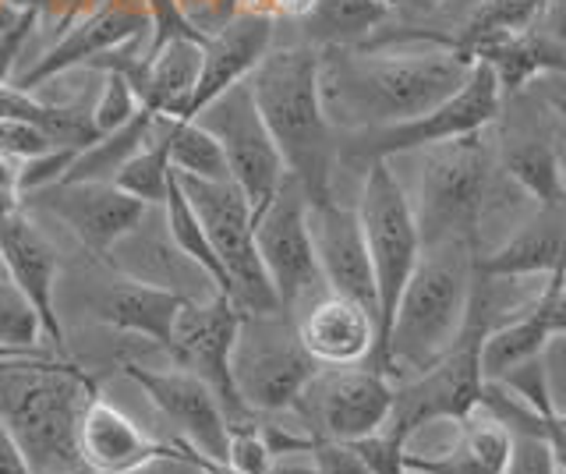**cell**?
Wrapping results in <instances>:
<instances>
[{"label": "cell", "mask_w": 566, "mask_h": 474, "mask_svg": "<svg viewBox=\"0 0 566 474\" xmlns=\"http://www.w3.org/2000/svg\"><path fill=\"white\" fill-rule=\"evenodd\" d=\"M474 57L432 40L318 46V96L336 135L400 125L450 99Z\"/></svg>", "instance_id": "obj_1"}, {"label": "cell", "mask_w": 566, "mask_h": 474, "mask_svg": "<svg viewBox=\"0 0 566 474\" xmlns=\"http://www.w3.org/2000/svg\"><path fill=\"white\" fill-rule=\"evenodd\" d=\"M248 85L283 167L305 188L308 202L333 199L336 131L329 128L318 96V46H273L248 75Z\"/></svg>", "instance_id": "obj_2"}, {"label": "cell", "mask_w": 566, "mask_h": 474, "mask_svg": "<svg viewBox=\"0 0 566 474\" xmlns=\"http://www.w3.org/2000/svg\"><path fill=\"white\" fill-rule=\"evenodd\" d=\"M474 284V244L439 241L421 249V259L400 291V302L379 350L376 372L389 379H411L436 365L460 337Z\"/></svg>", "instance_id": "obj_3"}, {"label": "cell", "mask_w": 566, "mask_h": 474, "mask_svg": "<svg viewBox=\"0 0 566 474\" xmlns=\"http://www.w3.org/2000/svg\"><path fill=\"white\" fill-rule=\"evenodd\" d=\"M93 397V376L67 358L25 355L0 368V421L35 474H67L82 464L78 421Z\"/></svg>", "instance_id": "obj_4"}, {"label": "cell", "mask_w": 566, "mask_h": 474, "mask_svg": "<svg viewBox=\"0 0 566 474\" xmlns=\"http://www.w3.org/2000/svg\"><path fill=\"white\" fill-rule=\"evenodd\" d=\"M403 156L415 160V191H403L415 209L421 249L439 241H468L478 249V234L506 185V173L495 167L489 128Z\"/></svg>", "instance_id": "obj_5"}, {"label": "cell", "mask_w": 566, "mask_h": 474, "mask_svg": "<svg viewBox=\"0 0 566 474\" xmlns=\"http://www.w3.org/2000/svg\"><path fill=\"white\" fill-rule=\"evenodd\" d=\"M358 220L365 231L371 276H376V319H379V340L365 365H376L379 350L386 344L389 323L400 302V291L411 280L418 259H421V231L415 220V209L407 191L397 178L389 160L368 164L361 173V196H358Z\"/></svg>", "instance_id": "obj_6"}, {"label": "cell", "mask_w": 566, "mask_h": 474, "mask_svg": "<svg viewBox=\"0 0 566 474\" xmlns=\"http://www.w3.org/2000/svg\"><path fill=\"white\" fill-rule=\"evenodd\" d=\"M500 103H503V89H500V82H495V72L485 61H474L471 78L429 114L400 120V125H386V128L336 135V167L365 173L368 164L394 160V156H403V152L482 131L492 125V117L500 114Z\"/></svg>", "instance_id": "obj_7"}, {"label": "cell", "mask_w": 566, "mask_h": 474, "mask_svg": "<svg viewBox=\"0 0 566 474\" xmlns=\"http://www.w3.org/2000/svg\"><path fill=\"white\" fill-rule=\"evenodd\" d=\"M318 368L323 365L301 344L291 312L241 315L230 376H234L238 397L248 411H294L297 397L305 393Z\"/></svg>", "instance_id": "obj_8"}, {"label": "cell", "mask_w": 566, "mask_h": 474, "mask_svg": "<svg viewBox=\"0 0 566 474\" xmlns=\"http://www.w3.org/2000/svg\"><path fill=\"white\" fill-rule=\"evenodd\" d=\"M559 125H563V114L548 103V96L535 82H527L524 89L503 93L500 114H495L489 125L495 167H500L531 202L545 209H563Z\"/></svg>", "instance_id": "obj_9"}, {"label": "cell", "mask_w": 566, "mask_h": 474, "mask_svg": "<svg viewBox=\"0 0 566 474\" xmlns=\"http://www.w3.org/2000/svg\"><path fill=\"white\" fill-rule=\"evenodd\" d=\"M181 191L188 196L195 217L202 220L209 244L217 249L223 273L230 280V302L241 315H265L283 312L276 302V291L262 270V259L255 249V213L248 206L244 191L223 178V181H202V178H181Z\"/></svg>", "instance_id": "obj_10"}, {"label": "cell", "mask_w": 566, "mask_h": 474, "mask_svg": "<svg viewBox=\"0 0 566 474\" xmlns=\"http://www.w3.org/2000/svg\"><path fill=\"white\" fill-rule=\"evenodd\" d=\"M191 120H199V125L220 143L230 181L244 191L248 206H252V213L259 217L262 209L273 202L283 178H287V167H283V156L255 107L248 78L230 85V89L212 103H206Z\"/></svg>", "instance_id": "obj_11"}, {"label": "cell", "mask_w": 566, "mask_h": 474, "mask_svg": "<svg viewBox=\"0 0 566 474\" xmlns=\"http://www.w3.org/2000/svg\"><path fill=\"white\" fill-rule=\"evenodd\" d=\"M255 249L283 312L297 315V308L326 294L308 234V196L291 173L273 202L255 217Z\"/></svg>", "instance_id": "obj_12"}, {"label": "cell", "mask_w": 566, "mask_h": 474, "mask_svg": "<svg viewBox=\"0 0 566 474\" xmlns=\"http://www.w3.org/2000/svg\"><path fill=\"white\" fill-rule=\"evenodd\" d=\"M241 312L234 308L227 294L212 291L206 297H185L177 308L174 333L167 344V355L177 368L199 376L212 393H217L220 408L230 425L248 421V408L238 397L234 376H230V355H234Z\"/></svg>", "instance_id": "obj_13"}, {"label": "cell", "mask_w": 566, "mask_h": 474, "mask_svg": "<svg viewBox=\"0 0 566 474\" xmlns=\"http://www.w3.org/2000/svg\"><path fill=\"white\" fill-rule=\"evenodd\" d=\"M394 379L368 365H336L318 368L294 411L305 418L308 435L354 443L379 432L394 411Z\"/></svg>", "instance_id": "obj_14"}, {"label": "cell", "mask_w": 566, "mask_h": 474, "mask_svg": "<svg viewBox=\"0 0 566 474\" xmlns=\"http://www.w3.org/2000/svg\"><path fill=\"white\" fill-rule=\"evenodd\" d=\"M149 36H153V19L146 0H93L11 85L14 89L35 93L46 82L67 72H78V67H88L96 57L114 54L120 46L149 43Z\"/></svg>", "instance_id": "obj_15"}, {"label": "cell", "mask_w": 566, "mask_h": 474, "mask_svg": "<svg viewBox=\"0 0 566 474\" xmlns=\"http://www.w3.org/2000/svg\"><path fill=\"white\" fill-rule=\"evenodd\" d=\"M25 202L61 220L93 255H111L149 217L146 202L132 199L128 191H120L111 181H57L32 191Z\"/></svg>", "instance_id": "obj_16"}, {"label": "cell", "mask_w": 566, "mask_h": 474, "mask_svg": "<svg viewBox=\"0 0 566 474\" xmlns=\"http://www.w3.org/2000/svg\"><path fill=\"white\" fill-rule=\"evenodd\" d=\"M120 376H128L146 393L156 411H164L170 425L181 432V443L209 461H223L230 443V421L209 386L185 368H146L138 361H120Z\"/></svg>", "instance_id": "obj_17"}, {"label": "cell", "mask_w": 566, "mask_h": 474, "mask_svg": "<svg viewBox=\"0 0 566 474\" xmlns=\"http://www.w3.org/2000/svg\"><path fill=\"white\" fill-rule=\"evenodd\" d=\"M0 270L8 284L25 297L35 319L43 326V344L57 350V358L67 355L61 315H57V249L46 241V234L35 227V220L18 209V213L0 220Z\"/></svg>", "instance_id": "obj_18"}, {"label": "cell", "mask_w": 566, "mask_h": 474, "mask_svg": "<svg viewBox=\"0 0 566 474\" xmlns=\"http://www.w3.org/2000/svg\"><path fill=\"white\" fill-rule=\"evenodd\" d=\"M308 234L326 291L350 297V302L376 312V276H371V259L358 209L344 206L336 196L323 202H308Z\"/></svg>", "instance_id": "obj_19"}, {"label": "cell", "mask_w": 566, "mask_h": 474, "mask_svg": "<svg viewBox=\"0 0 566 474\" xmlns=\"http://www.w3.org/2000/svg\"><path fill=\"white\" fill-rule=\"evenodd\" d=\"M273 40L276 22L259 19V14H234L217 32H209V40L202 43L199 82H195V93L177 120H191L206 103L223 96L230 85L244 82L259 67V61L273 50Z\"/></svg>", "instance_id": "obj_20"}, {"label": "cell", "mask_w": 566, "mask_h": 474, "mask_svg": "<svg viewBox=\"0 0 566 474\" xmlns=\"http://www.w3.org/2000/svg\"><path fill=\"white\" fill-rule=\"evenodd\" d=\"M294 323L301 344H305V350L323 368L365 365L379 340L376 312H368L365 305L329 291L301 308L294 315Z\"/></svg>", "instance_id": "obj_21"}, {"label": "cell", "mask_w": 566, "mask_h": 474, "mask_svg": "<svg viewBox=\"0 0 566 474\" xmlns=\"http://www.w3.org/2000/svg\"><path fill=\"white\" fill-rule=\"evenodd\" d=\"M170 443L146 435L132 414H124L106 397L85 403L78 421V461L96 474H135L156 456H164Z\"/></svg>", "instance_id": "obj_22"}, {"label": "cell", "mask_w": 566, "mask_h": 474, "mask_svg": "<svg viewBox=\"0 0 566 474\" xmlns=\"http://www.w3.org/2000/svg\"><path fill=\"white\" fill-rule=\"evenodd\" d=\"M474 270L500 280L553 276L566 270V213L563 209L535 206L503 241H495L489 252L474 255Z\"/></svg>", "instance_id": "obj_23"}, {"label": "cell", "mask_w": 566, "mask_h": 474, "mask_svg": "<svg viewBox=\"0 0 566 474\" xmlns=\"http://www.w3.org/2000/svg\"><path fill=\"white\" fill-rule=\"evenodd\" d=\"M181 305H185V297L177 291L142 284L135 276H120L103 291L96 315L103 323H111L114 329L132 333V337H142L167 350L177 308Z\"/></svg>", "instance_id": "obj_24"}, {"label": "cell", "mask_w": 566, "mask_h": 474, "mask_svg": "<svg viewBox=\"0 0 566 474\" xmlns=\"http://www.w3.org/2000/svg\"><path fill=\"white\" fill-rule=\"evenodd\" d=\"M0 120H25V125L43 128L53 143L67 149H82L96 138L93 107L40 99L35 93L14 89L11 82H0Z\"/></svg>", "instance_id": "obj_25"}, {"label": "cell", "mask_w": 566, "mask_h": 474, "mask_svg": "<svg viewBox=\"0 0 566 474\" xmlns=\"http://www.w3.org/2000/svg\"><path fill=\"white\" fill-rule=\"evenodd\" d=\"M389 22L386 0H315L301 25V43L312 46H361Z\"/></svg>", "instance_id": "obj_26"}, {"label": "cell", "mask_w": 566, "mask_h": 474, "mask_svg": "<svg viewBox=\"0 0 566 474\" xmlns=\"http://www.w3.org/2000/svg\"><path fill=\"white\" fill-rule=\"evenodd\" d=\"M153 120L156 114L138 107V114L128 120V125H120L114 131L106 135H96L93 143L82 146L75 152V160H71V167L64 170L61 181H114L117 170L132 160V156L146 146V138L153 131Z\"/></svg>", "instance_id": "obj_27"}, {"label": "cell", "mask_w": 566, "mask_h": 474, "mask_svg": "<svg viewBox=\"0 0 566 474\" xmlns=\"http://www.w3.org/2000/svg\"><path fill=\"white\" fill-rule=\"evenodd\" d=\"M159 213H164V231L174 241V249L206 273L212 291H220V294L230 297V280L223 273V262H220L217 249L209 244L206 227H202L199 217H195V209H191L188 196L181 191V181H177V173L170 178L167 199H164V206H159Z\"/></svg>", "instance_id": "obj_28"}, {"label": "cell", "mask_w": 566, "mask_h": 474, "mask_svg": "<svg viewBox=\"0 0 566 474\" xmlns=\"http://www.w3.org/2000/svg\"><path fill=\"white\" fill-rule=\"evenodd\" d=\"M535 8H538V0H474L468 19L453 32L450 46L478 61V54L489 50L492 43L517 36V32L531 22Z\"/></svg>", "instance_id": "obj_29"}, {"label": "cell", "mask_w": 566, "mask_h": 474, "mask_svg": "<svg viewBox=\"0 0 566 474\" xmlns=\"http://www.w3.org/2000/svg\"><path fill=\"white\" fill-rule=\"evenodd\" d=\"M164 138H167V156H170L174 173H181V178H202V181L230 178L220 143L199 125V120L164 117Z\"/></svg>", "instance_id": "obj_30"}, {"label": "cell", "mask_w": 566, "mask_h": 474, "mask_svg": "<svg viewBox=\"0 0 566 474\" xmlns=\"http://www.w3.org/2000/svg\"><path fill=\"white\" fill-rule=\"evenodd\" d=\"M174 178L170 156H167V138H164V117L153 120V131L128 164L117 170V178L111 185H117L120 191H128L132 199L146 202L149 209H159L167 199V188Z\"/></svg>", "instance_id": "obj_31"}, {"label": "cell", "mask_w": 566, "mask_h": 474, "mask_svg": "<svg viewBox=\"0 0 566 474\" xmlns=\"http://www.w3.org/2000/svg\"><path fill=\"white\" fill-rule=\"evenodd\" d=\"M138 96L132 89V82L124 78L120 72H103V85H99V96L93 103V125H96V135H106L120 125H128V120L138 114Z\"/></svg>", "instance_id": "obj_32"}, {"label": "cell", "mask_w": 566, "mask_h": 474, "mask_svg": "<svg viewBox=\"0 0 566 474\" xmlns=\"http://www.w3.org/2000/svg\"><path fill=\"white\" fill-rule=\"evenodd\" d=\"M0 344L22 347V350H40L43 344L40 319H35L29 302L11 284L0 291Z\"/></svg>", "instance_id": "obj_33"}, {"label": "cell", "mask_w": 566, "mask_h": 474, "mask_svg": "<svg viewBox=\"0 0 566 474\" xmlns=\"http://www.w3.org/2000/svg\"><path fill=\"white\" fill-rule=\"evenodd\" d=\"M350 450L358 453L368 474H411L407 471V443L386 425L365 439H354Z\"/></svg>", "instance_id": "obj_34"}, {"label": "cell", "mask_w": 566, "mask_h": 474, "mask_svg": "<svg viewBox=\"0 0 566 474\" xmlns=\"http://www.w3.org/2000/svg\"><path fill=\"white\" fill-rule=\"evenodd\" d=\"M223 464H230L241 474H273V453L265 446L262 429L255 421H241V425H230V443Z\"/></svg>", "instance_id": "obj_35"}, {"label": "cell", "mask_w": 566, "mask_h": 474, "mask_svg": "<svg viewBox=\"0 0 566 474\" xmlns=\"http://www.w3.org/2000/svg\"><path fill=\"white\" fill-rule=\"evenodd\" d=\"M503 474H559L553 443L538 432L510 429V456Z\"/></svg>", "instance_id": "obj_36"}, {"label": "cell", "mask_w": 566, "mask_h": 474, "mask_svg": "<svg viewBox=\"0 0 566 474\" xmlns=\"http://www.w3.org/2000/svg\"><path fill=\"white\" fill-rule=\"evenodd\" d=\"M407 471H415V474H492L464 446V439H457L450 450H439V453H411L407 450Z\"/></svg>", "instance_id": "obj_37"}, {"label": "cell", "mask_w": 566, "mask_h": 474, "mask_svg": "<svg viewBox=\"0 0 566 474\" xmlns=\"http://www.w3.org/2000/svg\"><path fill=\"white\" fill-rule=\"evenodd\" d=\"M78 149H67V146H53L32 160H22V196H32L46 185H57L64 178V170L71 167Z\"/></svg>", "instance_id": "obj_38"}, {"label": "cell", "mask_w": 566, "mask_h": 474, "mask_svg": "<svg viewBox=\"0 0 566 474\" xmlns=\"http://www.w3.org/2000/svg\"><path fill=\"white\" fill-rule=\"evenodd\" d=\"M57 143L35 125H25V120H0V156H11V160H32L46 149H53Z\"/></svg>", "instance_id": "obj_39"}, {"label": "cell", "mask_w": 566, "mask_h": 474, "mask_svg": "<svg viewBox=\"0 0 566 474\" xmlns=\"http://www.w3.org/2000/svg\"><path fill=\"white\" fill-rule=\"evenodd\" d=\"M308 474H368L350 443L336 439H315L308 450Z\"/></svg>", "instance_id": "obj_40"}, {"label": "cell", "mask_w": 566, "mask_h": 474, "mask_svg": "<svg viewBox=\"0 0 566 474\" xmlns=\"http://www.w3.org/2000/svg\"><path fill=\"white\" fill-rule=\"evenodd\" d=\"M35 25L40 22H35L32 11H14L8 22H0V82H11L14 64L22 57V46Z\"/></svg>", "instance_id": "obj_41"}, {"label": "cell", "mask_w": 566, "mask_h": 474, "mask_svg": "<svg viewBox=\"0 0 566 474\" xmlns=\"http://www.w3.org/2000/svg\"><path fill=\"white\" fill-rule=\"evenodd\" d=\"M4 4L14 11H32L35 22H50L57 25V32H64L93 0H4Z\"/></svg>", "instance_id": "obj_42"}, {"label": "cell", "mask_w": 566, "mask_h": 474, "mask_svg": "<svg viewBox=\"0 0 566 474\" xmlns=\"http://www.w3.org/2000/svg\"><path fill=\"white\" fill-rule=\"evenodd\" d=\"M135 474H206V467L199 464V456L191 453V446H185L181 439H177L164 456H156V461L138 467Z\"/></svg>", "instance_id": "obj_43"}, {"label": "cell", "mask_w": 566, "mask_h": 474, "mask_svg": "<svg viewBox=\"0 0 566 474\" xmlns=\"http://www.w3.org/2000/svg\"><path fill=\"white\" fill-rule=\"evenodd\" d=\"M22 202V164L11 160V156H0V220L18 213Z\"/></svg>", "instance_id": "obj_44"}, {"label": "cell", "mask_w": 566, "mask_h": 474, "mask_svg": "<svg viewBox=\"0 0 566 474\" xmlns=\"http://www.w3.org/2000/svg\"><path fill=\"white\" fill-rule=\"evenodd\" d=\"M0 474H35L29 456L14 443V435L8 432L4 421H0Z\"/></svg>", "instance_id": "obj_45"}, {"label": "cell", "mask_w": 566, "mask_h": 474, "mask_svg": "<svg viewBox=\"0 0 566 474\" xmlns=\"http://www.w3.org/2000/svg\"><path fill=\"white\" fill-rule=\"evenodd\" d=\"M177 8H181L191 19V25L206 32V36L217 29V0H177Z\"/></svg>", "instance_id": "obj_46"}, {"label": "cell", "mask_w": 566, "mask_h": 474, "mask_svg": "<svg viewBox=\"0 0 566 474\" xmlns=\"http://www.w3.org/2000/svg\"><path fill=\"white\" fill-rule=\"evenodd\" d=\"M312 8H315V0H276L273 4V19H276V25L280 22H305L308 14H312Z\"/></svg>", "instance_id": "obj_47"}, {"label": "cell", "mask_w": 566, "mask_h": 474, "mask_svg": "<svg viewBox=\"0 0 566 474\" xmlns=\"http://www.w3.org/2000/svg\"><path fill=\"white\" fill-rule=\"evenodd\" d=\"M548 329H553V337H566V284H559L553 308H548Z\"/></svg>", "instance_id": "obj_48"}, {"label": "cell", "mask_w": 566, "mask_h": 474, "mask_svg": "<svg viewBox=\"0 0 566 474\" xmlns=\"http://www.w3.org/2000/svg\"><path fill=\"white\" fill-rule=\"evenodd\" d=\"M559 181H563V213H566V114L559 125Z\"/></svg>", "instance_id": "obj_49"}, {"label": "cell", "mask_w": 566, "mask_h": 474, "mask_svg": "<svg viewBox=\"0 0 566 474\" xmlns=\"http://www.w3.org/2000/svg\"><path fill=\"white\" fill-rule=\"evenodd\" d=\"M195 453V450H191ZM199 456V464L206 467V474H241V471H234L230 464H223V461H209V456H202V453H195Z\"/></svg>", "instance_id": "obj_50"}, {"label": "cell", "mask_w": 566, "mask_h": 474, "mask_svg": "<svg viewBox=\"0 0 566 474\" xmlns=\"http://www.w3.org/2000/svg\"><path fill=\"white\" fill-rule=\"evenodd\" d=\"M545 425L553 429L556 435H563V439H566V414H563V411H553V414H545Z\"/></svg>", "instance_id": "obj_51"}, {"label": "cell", "mask_w": 566, "mask_h": 474, "mask_svg": "<svg viewBox=\"0 0 566 474\" xmlns=\"http://www.w3.org/2000/svg\"><path fill=\"white\" fill-rule=\"evenodd\" d=\"M18 355H40V350H22V347H8V344H0V361H4V358H18Z\"/></svg>", "instance_id": "obj_52"}, {"label": "cell", "mask_w": 566, "mask_h": 474, "mask_svg": "<svg viewBox=\"0 0 566 474\" xmlns=\"http://www.w3.org/2000/svg\"><path fill=\"white\" fill-rule=\"evenodd\" d=\"M11 14H14V8H8V4H4V0H0V22H8V19H11Z\"/></svg>", "instance_id": "obj_53"}, {"label": "cell", "mask_w": 566, "mask_h": 474, "mask_svg": "<svg viewBox=\"0 0 566 474\" xmlns=\"http://www.w3.org/2000/svg\"><path fill=\"white\" fill-rule=\"evenodd\" d=\"M563 284H566V273H563Z\"/></svg>", "instance_id": "obj_54"}, {"label": "cell", "mask_w": 566, "mask_h": 474, "mask_svg": "<svg viewBox=\"0 0 566 474\" xmlns=\"http://www.w3.org/2000/svg\"><path fill=\"white\" fill-rule=\"evenodd\" d=\"M411 474H415V471H411Z\"/></svg>", "instance_id": "obj_55"}]
</instances>
